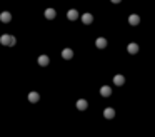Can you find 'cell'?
Listing matches in <instances>:
<instances>
[{"mask_svg": "<svg viewBox=\"0 0 155 137\" xmlns=\"http://www.w3.org/2000/svg\"><path fill=\"white\" fill-rule=\"evenodd\" d=\"M67 18H68V20H72V22L77 20V18H79V12H77L75 9L68 10V12H67Z\"/></svg>", "mask_w": 155, "mask_h": 137, "instance_id": "cell-13", "label": "cell"}, {"mask_svg": "<svg viewBox=\"0 0 155 137\" xmlns=\"http://www.w3.org/2000/svg\"><path fill=\"white\" fill-rule=\"evenodd\" d=\"M10 20H12L10 12H2V13H0V22H2V24H9Z\"/></svg>", "mask_w": 155, "mask_h": 137, "instance_id": "cell-3", "label": "cell"}, {"mask_svg": "<svg viewBox=\"0 0 155 137\" xmlns=\"http://www.w3.org/2000/svg\"><path fill=\"white\" fill-rule=\"evenodd\" d=\"M15 43H17V39H15V37H13V35H12V40H10V47H13Z\"/></svg>", "mask_w": 155, "mask_h": 137, "instance_id": "cell-16", "label": "cell"}, {"mask_svg": "<svg viewBox=\"0 0 155 137\" xmlns=\"http://www.w3.org/2000/svg\"><path fill=\"white\" fill-rule=\"evenodd\" d=\"M55 17H57V12H55V9H47L45 10V18H47V20H54Z\"/></svg>", "mask_w": 155, "mask_h": 137, "instance_id": "cell-8", "label": "cell"}, {"mask_svg": "<svg viewBox=\"0 0 155 137\" xmlns=\"http://www.w3.org/2000/svg\"><path fill=\"white\" fill-rule=\"evenodd\" d=\"M110 2H112V4H120L122 0H110Z\"/></svg>", "mask_w": 155, "mask_h": 137, "instance_id": "cell-17", "label": "cell"}, {"mask_svg": "<svg viewBox=\"0 0 155 137\" xmlns=\"http://www.w3.org/2000/svg\"><path fill=\"white\" fill-rule=\"evenodd\" d=\"M82 22H84L85 25H90L93 22V15L92 13H84V15H82Z\"/></svg>", "mask_w": 155, "mask_h": 137, "instance_id": "cell-11", "label": "cell"}, {"mask_svg": "<svg viewBox=\"0 0 155 137\" xmlns=\"http://www.w3.org/2000/svg\"><path fill=\"white\" fill-rule=\"evenodd\" d=\"M38 100H40V95H38L37 92H30V94H29V102H32V104H37Z\"/></svg>", "mask_w": 155, "mask_h": 137, "instance_id": "cell-15", "label": "cell"}, {"mask_svg": "<svg viewBox=\"0 0 155 137\" xmlns=\"http://www.w3.org/2000/svg\"><path fill=\"white\" fill-rule=\"evenodd\" d=\"M100 95L102 97H110V95H112V89H110L109 85L100 87Z\"/></svg>", "mask_w": 155, "mask_h": 137, "instance_id": "cell-7", "label": "cell"}, {"mask_svg": "<svg viewBox=\"0 0 155 137\" xmlns=\"http://www.w3.org/2000/svg\"><path fill=\"white\" fill-rule=\"evenodd\" d=\"M113 84H115V85H123V84H125V77H123V75H122V74H117V75H113Z\"/></svg>", "mask_w": 155, "mask_h": 137, "instance_id": "cell-1", "label": "cell"}, {"mask_svg": "<svg viewBox=\"0 0 155 137\" xmlns=\"http://www.w3.org/2000/svg\"><path fill=\"white\" fill-rule=\"evenodd\" d=\"M87 107H88V102L85 99H79V100H77V109H79V110H85Z\"/></svg>", "mask_w": 155, "mask_h": 137, "instance_id": "cell-10", "label": "cell"}, {"mask_svg": "<svg viewBox=\"0 0 155 137\" xmlns=\"http://www.w3.org/2000/svg\"><path fill=\"white\" fill-rule=\"evenodd\" d=\"M129 24H130V25H138V24H140V15L132 13V15L129 17Z\"/></svg>", "mask_w": 155, "mask_h": 137, "instance_id": "cell-4", "label": "cell"}, {"mask_svg": "<svg viewBox=\"0 0 155 137\" xmlns=\"http://www.w3.org/2000/svg\"><path fill=\"white\" fill-rule=\"evenodd\" d=\"M95 45H97V49H105L107 47V39H104V37H98V39L95 40Z\"/></svg>", "mask_w": 155, "mask_h": 137, "instance_id": "cell-6", "label": "cell"}, {"mask_svg": "<svg viewBox=\"0 0 155 137\" xmlns=\"http://www.w3.org/2000/svg\"><path fill=\"white\" fill-rule=\"evenodd\" d=\"M104 117H105V119H113V117H115V109H113V107H107L104 110Z\"/></svg>", "mask_w": 155, "mask_h": 137, "instance_id": "cell-2", "label": "cell"}, {"mask_svg": "<svg viewBox=\"0 0 155 137\" xmlns=\"http://www.w3.org/2000/svg\"><path fill=\"white\" fill-rule=\"evenodd\" d=\"M127 52H129V54H132V55H134V54H137V52H138V45L135 42L129 43V45H127Z\"/></svg>", "mask_w": 155, "mask_h": 137, "instance_id": "cell-12", "label": "cell"}, {"mask_svg": "<svg viewBox=\"0 0 155 137\" xmlns=\"http://www.w3.org/2000/svg\"><path fill=\"white\" fill-rule=\"evenodd\" d=\"M62 57H63V59H65V60H70L72 59V57H73V50H72V49H63V50H62Z\"/></svg>", "mask_w": 155, "mask_h": 137, "instance_id": "cell-9", "label": "cell"}, {"mask_svg": "<svg viewBox=\"0 0 155 137\" xmlns=\"http://www.w3.org/2000/svg\"><path fill=\"white\" fill-rule=\"evenodd\" d=\"M10 40H12V35H9V34H4L0 37V43L2 45H10Z\"/></svg>", "mask_w": 155, "mask_h": 137, "instance_id": "cell-14", "label": "cell"}, {"mask_svg": "<svg viewBox=\"0 0 155 137\" xmlns=\"http://www.w3.org/2000/svg\"><path fill=\"white\" fill-rule=\"evenodd\" d=\"M37 62H38V65H42V67H47V65L50 64V59H48V55H40Z\"/></svg>", "mask_w": 155, "mask_h": 137, "instance_id": "cell-5", "label": "cell"}]
</instances>
